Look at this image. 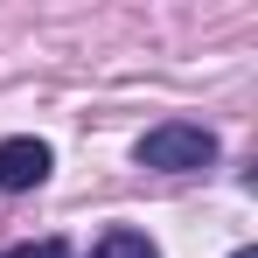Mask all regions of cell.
I'll return each instance as SVG.
<instances>
[{
    "label": "cell",
    "mask_w": 258,
    "mask_h": 258,
    "mask_svg": "<svg viewBox=\"0 0 258 258\" xmlns=\"http://www.w3.org/2000/svg\"><path fill=\"white\" fill-rule=\"evenodd\" d=\"M230 258H258V244H244V251H230Z\"/></svg>",
    "instance_id": "8992f818"
},
{
    "label": "cell",
    "mask_w": 258,
    "mask_h": 258,
    "mask_svg": "<svg viewBox=\"0 0 258 258\" xmlns=\"http://www.w3.org/2000/svg\"><path fill=\"white\" fill-rule=\"evenodd\" d=\"M0 258H28V244H14V251H0Z\"/></svg>",
    "instance_id": "5b68a950"
},
{
    "label": "cell",
    "mask_w": 258,
    "mask_h": 258,
    "mask_svg": "<svg viewBox=\"0 0 258 258\" xmlns=\"http://www.w3.org/2000/svg\"><path fill=\"white\" fill-rule=\"evenodd\" d=\"M216 133L210 126H188V119H168V126H154V133H140V168H154V174H203L216 168Z\"/></svg>",
    "instance_id": "6da1fadb"
},
{
    "label": "cell",
    "mask_w": 258,
    "mask_h": 258,
    "mask_svg": "<svg viewBox=\"0 0 258 258\" xmlns=\"http://www.w3.org/2000/svg\"><path fill=\"white\" fill-rule=\"evenodd\" d=\"M49 168H56V154H49V140H28V133H14V140H0V188H14V196H28V188H42Z\"/></svg>",
    "instance_id": "7a4b0ae2"
},
{
    "label": "cell",
    "mask_w": 258,
    "mask_h": 258,
    "mask_svg": "<svg viewBox=\"0 0 258 258\" xmlns=\"http://www.w3.org/2000/svg\"><path fill=\"white\" fill-rule=\"evenodd\" d=\"M28 258H70V244L63 237H42V244H28Z\"/></svg>",
    "instance_id": "277c9868"
},
{
    "label": "cell",
    "mask_w": 258,
    "mask_h": 258,
    "mask_svg": "<svg viewBox=\"0 0 258 258\" xmlns=\"http://www.w3.org/2000/svg\"><path fill=\"white\" fill-rule=\"evenodd\" d=\"M91 258H161V244H154L147 230H105Z\"/></svg>",
    "instance_id": "3957f363"
}]
</instances>
